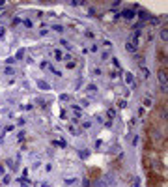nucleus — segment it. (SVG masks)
Segmentation results:
<instances>
[{
  "label": "nucleus",
  "instance_id": "f257e3e1",
  "mask_svg": "<svg viewBox=\"0 0 168 187\" xmlns=\"http://www.w3.org/2000/svg\"><path fill=\"white\" fill-rule=\"evenodd\" d=\"M112 184H114V176L112 174H105L101 180L95 181V187H110Z\"/></svg>",
  "mask_w": 168,
  "mask_h": 187
},
{
  "label": "nucleus",
  "instance_id": "f03ea898",
  "mask_svg": "<svg viewBox=\"0 0 168 187\" xmlns=\"http://www.w3.org/2000/svg\"><path fill=\"white\" fill-rule=\"evenodd\" d=\"M157 77H159V82H161V86H166V82H168V75H166V69L165 68H161L157 71Z\"/></svg>",
  "mask_w": 168,
  "mask_h": 187
},
{
  "label": "nucleus",
  "instance_id": "7ed1b4c3",
  "mask_svg": "<svg viewBox=\"0 0 168 187\" xmlns=\"http://www.w3.org/2000/svg\"><path fill=\"white\" fill-rule=\"evenodd\" d=\"M138 38H140V30H136V32L131 36L129 43H131V45H135V47H136V45H138Z\"/></svg>",
  "mask_w": 168,
  "mask_h": 187
},
{
  "label": "nucleus",
  "instance_id": "20e7f679",
  "mask_svg": "<svg viewBox=\"0 0 168 187\" xmlns=\"http://www.w3.org/2000/svg\"><path fill=\"white\" fill-rule=\"evenodd\" d=\"M125 51H127V52H133V54H135V52H136V47H135V45H131V43L127 41V43H125Z\"/></svg>",
  "mask_w": 168,
  "mask_h": 187
},
{
  "label": "nucleus",
  "instance_id": "39448f33",
  "mask_svg": "<svg viewBox=\"0 0 168 187\" xmlns=\"http://www.w3.org/2000/svg\"><path fill=\"white\" fill-rule=\"evenodd\" d=\"M123 81H125L127 84H133V75L131 73H125V75H123Z\"/></svg>",
  "mask_w": 168,
  "mask_h": 187
},
{
  "label": "nucleus",
  "instance_id": "423d86ee",
  "mask_svg": "<svg viewBox=\"0 0 168 187\" xmlns=\"http://www.w3.org/2000/svg\"><path fill=\"white\" fill-rule=\"evenodd\" d=\"M15 58H17V60H23V58H24V49H19V51H17Z\"/></svg>",
  "mask_w": 168,
  "mask_h": 187
},
{
  "label": "nucleus",
  "instance_id": "0eeeda50",
  "mask_svg": "<svg viewBox=\"0 0 168 187\" xmlns=\"http://www.w3.org/2000/svg\"><path fill=\"white\" fill-rule=\"evenodd\" d=\"M37 86L41 88V90H49V88H51V86H49V84H47L45 81H39V82H37Z\"/></svg>",
  "mask_w": 168,
  "mask_h": 187
},
{
  "label": "nucleus",
  "instance_id": "6e6552de",
  "mask_svg": "<svg viewBox=\"0 0 168 187\" xmlns=\"http://www.w3.org/2000/svg\"><path fill=\"white\" fill-rule=\"evenodd\" d=\"M15 73V69L11 68V66H8V68H4V75H13Z\"/></svg>",
  "mask_w": 168,
  "mask_h": 187
},
{
  "label": "nucleus",
  "instance_id": "1a4fd4ad",
  "mask_svg": "<svg viewBox=\"0 0 168 187\" xmlns=\"http://www.w3.org/2000/svg\"><path fill=\"white\" fill-rule=\"evenodd\" d=\"M161 39H162V41H166V39H168V30L166 28L161 30Z\"/></svg>",
  "mask_w": 168,
  "mask_h": 187
},
{
  "label": "nucleus",
  "instance_id": "9d476101",
  "mask_svg": "<svg viewBox=\"0 0 168 187\" xmlns=\"http://www.w3.org/2000/svg\"><path fill=\"white\" fill-rule=\"evenodd\" d=\"M62 60H64V62H71V52H65V54H62Z\"/></svg>",
  "mask_w": 168,
  "mask_h": 187
},
{
  "label": "nucleus",
  "instance_id": "9b49d317",
  "mask_svg": "<svg viewBox=\"0 0 168 187\" xmlns=\"http://www.w3.org/2000/svg\"><path fill=\"white\" fill-rule=\"evenodd\" d=\"M107 116H108L110 120H112L114 116H116V110H114V109H108V110H107Z\"/></svg>",
  "mask_w": 168,
  "mask_h": 187
},
{
  "label": "nucleus",
  "instance_id": "f8f14e48",
  "mask_svg": "<svg viewBox=\"0 0 168 187\" xmlns=\"http://www.w3.org/2000/svg\"><path fill=\"white\" fill-rule=\"evenodd\" d=\"M65 68H67V69H75V68H77V64L71 60V62H67V64H65Z\"/></svg>",
  "mask_w": 168,
  "mask_h": 187
},
{
  "label": "nucleus",
  "instance_id": "ddd939ff",
  "mask_svg": "<svg viewBox=\"0 0 168 187\" xmlns=\"http://www.w3.org/2000/svg\"><path fill=\"white\" fill-rule=\"evenodd\" d=\"M90 185H92L90 178H84V180H82V187H90Z\"/></svg>",
  "mask_w": 168,
  "mask_h": 187
},
{
  "label": "nucleus",
  "instance_id": "4468645a",
  "mask_svg": "<svg viewBox=\"0 0 168 187\" xmlns=\"http://www.w3.org/2000/svg\"><path fill=\"white\" fill-rule=\"evenodd\" d=\"M151 137H153V139H161V133H159L157 129H153V131H151Z\"/></svg>",
  "mask_w": 168,
  "mask_h": 187
},
{
  "label": "nucleus",
  "instance_id": "2eb2a0df",
  "mask_svg": "<svg viewBox=\"0 0 168 187\" xmlns=\"http://www.w3.org/2000/svg\"><path fill=\"white\" fill-rule=\"evenodd\" d=\"M2 181H4V185H8V184H10V181H11V178L8 176V174H4V178H2Z\"/></svg>",
  "mask_w": 168,
  "mask_h": 187
},
{
  "label": "nucleus",
  "instance_id": "dca6fc26",
  "mask_svg": "<svg viewBox=\"0 0 168 187\" xmlns=\"http://www.w3.org/2000/svg\"><path fill=\"white\" fill-rule=\"evenodd\" d=\"M123 15H125V17H127V19H131V17H133V15H135V11H133V10H127L125 13H123Z\"/></svg>",
  "mask_w": 168,
  "mask_h": 187
},
{
  "label": "nucleus",
  "instance_id": "f3484780",
  "mask_svg": "<svg viewBox=\"0 0 168 187\" xmlns=\"http://www.w3.org/2000/svg\"><path fill=\"white\" fill-rule=\"evenodd\" d=\"M32 21H30V19H24V26H26V28H32Z\"/></svg>",
  "mask_w": 168,
  "mask_h": 187
},
{
  "label": "nucleus",
  "instance_id": "a211bd4d",
  "mask_svg": "<svg viewBox=\"0 0 168 187\" xmlns=\"http://www.w3.org/2000/svg\"><path fill=\"white\" fill-rule=\"evenodd\" d=\"M118 105H120V109H125V107H127V101H125V99H121Z\"/></svg>",
  "mask_w": 168,
  "mask_h": 187
},
{
  "label": "nucleus",
  "instance_id": "6ab92c4d",
  "mask_svg": "<svg viewBox=\"0 0 168 187\" xmlns=\"http://www.w3.org/2000/svg\"><path fill=\"white\" fill-rule=\"evenodd\" d=\"M54 56H56V60H62V51H54Z\"/></svg>",
  "mask_w": 168,
  "mask_h": 187
},
{
  "label": "nucleus",
  "instance_id": "aec40b11",
  "mask_svg": "<svg viewBox=\"0 0 168 187\" xmlns=\"http://www.w3.org/2000/svg\"><path fill=\"white\" fill-rule=\"evenodd\" d=\"M60 99H62V101H69V96H67V93H62Z\"/></svg>",
  "mask_w": 168,
  "mask_h": 187
},
{
  "label": "nucleus",
  "instance_id": "412c9836",
  "mask_svg": "<svg viewBox=\"0 0 168 187\" xmlns=\"http://www.w3.org/2000/svg\"><path fill=\"white\" fill-rule=\"evenodd\" d=\"M144 105H146V107L151 105V97H146V99H144Z\"/></svg>",
  "mask_w": 168,
  "mask_h": 187
},
{
  "label": "nucleus",
  "instance_id": "4be33fe9",
  "mask_svg": "<svg viewBox=\"0 0 168 187\" xmlns=\"http://www.w3.org/2000/svg\"><path fill=\"white\" fill-rule=\"evenodd\" d=\"M60 43H62V45H64L65 49H71V45H69V43H67V41H65V39H62V41H60Z\"/></svg>",
  "mask_w": 168,
  "mask_h": 187
},
{
  "label": "nucleus",
  "instance_id": "5701e85b",
  "mask_svg": "<svg viewBox=\"0 0 168 187\" xmlns=\"http://www.w3.org/2000/svg\"><path fill=\"white\" fill-rule=\"evenodd\" d=\"M71 133H73V135H78V133H81V131H78V129L75 127V126H71Z\"/></svg>",
  "mask_w": 168,
  "mask_h": 187
},
{
  "label": "nucleus",
  "instance_id": "b1692460",
  "mask_svg": "<svg viewBox=\"0 0 168 187\" xmlns=\"http://www.w3.org/2000/svg\"><path fill=\"white\" fill-rule=\"evenodd\" d=\"M88 90L94 92V90H97V86H95V84H88Z\"/></svg>",
  "mask_w": 168,
  "mask_h": 187
},
{
  "label": "nucleus",
  "instance_id": "393cba45",
  "mask_svg": "<svg viewBox=\"0 0 168 187\" xmlns=\"http://www.w3.org/2000/svg\"><path fill=\"white\" fill-rule=\"evenodd\" d=\"M17 139H19V142H23V140H24V133H19V135H17Z\"/></svg>",
  "mask_w": 168,
  "mask_h": 187
},
{
  "label": "nucleus",
  "instance_id": "a878e982",
  "mask_svg": "<svg viewBox=\"0 0 168 187\" xmlns=\"http://www.w3.org/2000/svg\"><path fill=\"white\" fill-rule=\"evenodd\" d=\"M82 127H84V129H90V127H92V124H90V122H84V124H82Z\"/></svg>",
  "mask_w": 168,
  "mask_h": 187
},
{
  "label": "nucleus",
  "instance_id": "bb28decb",
  "mask_svg": "<svg viewBox=\"0 0 168 187\" xmlns=\"http://www.w3.org/2000/svg\"><path fill=\"white\" fill-rule=\"evenodd\" d=\"M103 45L107 47V49H112V43H110V41H103Z\"/></svg>",
  "mask_w": 168,
  "mask_h": 187
},
{
  "label": "nucleus",
  "instance_id": "cd10ccee",
  "mask_svg": "<svg viewBox=\"0 0 168 187\" xmlns=\"http://www.w3.org/2000/svg\"><path fill=\"white\" fill-rule=\"evenodd\" d=\"M81 157H82V159L88 157V152H86V150H82V152H81Z\"/></svg>",
  "mask_w": 168,
  "mask_h": 187
},
{
  "label": "nucleus",
  "instance_id": "c85d7f7f",
  "mask_svg": "<svg viewBox=\"0 0 168 187\" xmlns=\"http://www.w3.org/2000/svg\"><path fill=\"white\" fill-rule=\"evenodd\" d=\"M138 142H140V137H135V139H133V144H135V146L138 144Z\"/></svg>",
  "mask_w": 168,
  "mask_h": 187
},
{
  "label": "nucleus",
  "instance_id": "c756f323",
  "mask_svg": "<svg viewBox=\"0 0 168 187\" xmlns=\"http://www.w3.org/2000/svg\"><path fill=\"white\" fill-rule=\"evenodd\" d=\"M0 174H2V176L6 174V168H4V165H0Z\"/></svg>",
  "mask_w": 168,
  "mask_h": 187
},
{
  "label": "nucleus",
  "instance_id": "7c9ffc66",
  "mask_svg": "<svg viewBox=\"0 0 168 187\" xmlns=\"http://www.w3.org/2000/svg\"><path fill=\"white\" fill-rule=\"evenodd\" d=\"M94 75H97V77H99V75H101V69H99V68H95V69H94Z\"/></svg>",
  "mask_w": 168,
  "mask_h": 187
},
{
  "label": "nucleus",
  "instance_id": "2f4dec72",
  "mask_svg": "<svg viewBox=\"0 0 168 187\" xmlns=\"http://www.w3.org/2000/svg\"><path fill=\"white\" fill-rule=\"evenodd\" d=\"M131 187H140V184H133V185H131Z\"/></svg>",
  "mask_w": 168,
  "mask_h": 187
}]
</instances>
